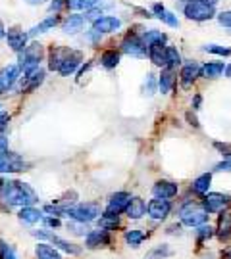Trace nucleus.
Returning a JSON list of instances; mask_svg holds the SVG:
<instances>
[{
  "label": "nucleus",
  "mask_w": 231,
  "mask_h": 259,
  "mask_svg": "<svg viewBox=\"0 0 231 259\" xmlns=\"http://www.w3.org/2000/svg\"><path fill=\"white\" fill-rule=\"evenodd\" d=\"M166 62L168 69H174V71L183 65V58H181V52L177 50V47H166Z\"/></svg>",
  "instance_id": "nucleus-39"
},
{
  "label": "nucleus",
  "mask_w": 231,
  "mask_h": 259,
  "mask_svg": "<svg viewBox=\"0 0 231 259\" xmlns=\"http://www.w3.org/2000/svg\"><path fill=\"white\" fill-rule=\"evenodd\" d=\"M187 2H204V4H210V6L218 4V0H183V4H187Z\"/></svg>",
  "instance_id": "nucleus-51"
},
{
  "label": "nucleus",
  "mask_w": 231,
  "mask_h": 259,
  "mask_svg": "<svg viewBox=\"0 0 231 259\" xmlns=\"http://www.w3.org/2000/svg\"><path fill=\"white\" fill-rule=\"evenodd\" d=\"M156 91H158V79L152 73H148L147 77H145V81H143L141 93H143V96L150 98V96H154V94H156Z\"/></svg>",
  "instance_id": "nucleus-41"
},
{
  "label": "nucleus",
  "mask_w": 231,
  "mask_h": 259,
  "mask_svg": "<svg viewBox=\"0 0 231 259\" xmlns=\"http://www.w3.org/2000/svg\"><path fill=\"white\" fill-rule=\"evenodd\" d=\"M2 38H6V29H4V23H2V19H0V40Z\"/></svg>",
  "instance_id": "nucleus-54"
},
{
  "label": "nucleus",
  "mask_w": 231,
  "mask_h": 259,
  "mask_svg": "<svg viewBox=\"0 0 231 259\" xmlns=\"http://www.w3.org/2000/svg\"><path fill=\"white\" fill-rule=\"evenodd\" d=\"M45 229H50V231H54V229H62L64 227V221H62V217H56V215H45V219L41 223Z\"/></svg>",
  "instance_id": "nucleus-44"
},
{
  "label": "nucleus",
  "mask_w": 231,
  "mask_h": 259,
  "mask_svg": "<svg viewBox=\"0 0 231 259\" xmlns=\"http://www.w3.org/2000/svg\"><path fill=\"white\" fill-rule=\"evenodd\" d=\"M120 52H121V54L131 56V58H137V60H143V58H147V56H148L147 47L143 45L141 37H139V35H135V33L125 35V38L121 40V45H120Z\"/></svg>",
  "instance_id": "nucleus-11"
},
{
  "label": "nucleus",
  "mask_w": 231,
  "mask_h": 259,
  "mask_svg": "<svg viewBox=\"0 0 231 259\" xmlns=\"http://www.w3.org/2000/svg\"><path fill=\"white\" fill-rule=\"evenodd\" d=\"M21 79V69H19L18 62L16 64H8L0 69V94L12 91Z\"/></svg>",
  "instance_id": "nucleus-14"
},
{
  "label": "nucleus",
  "mask_w": 231,
  "mask_h": 259,
  "mask_svg": "<svg viewBox=\"0 0 231 259\" xmlns=\"http://www.w3.org/2000/svg\"><path fill=\"white\" fill-rule=\"evenodd\" d=\"M33 255H35V259H64L62 251L56 250L48 242H37L33 248Z\"/></svg>",
  "instance_id": "nucleus-31"
},
{
  "label": "nucleus",
  "mask_w": 231,
  "mask_h": 259,
  "mask_svg": "<svg viewBox=\"0 0 231 259\" xmlns=\"http://www.w3.org/2000/svg\"><path fill=\"white\" fill-rule=\"evenodd\" d=\"M96 2L98 0H65V8L74 10L75 14H79V12H89L96 6Z\"/></svg>",
  "instance_id": "nucleus-40"
},
{
  "label": "nucleus",
  "mask_w": 231,
  "mask_h": 259,
  "mask_svg": "<svg viewBox=\"0 0 231 259\" xmlns=\"http://www.w3.org/2000/svg\"><path fill=\"white\" fill-rule=\"evenodd\" d=\"M218 23L225 29H231V10H225V12L218 14Z\"/></svg>",
  "instance_id": "nucleus-47"
},
{
  "label": "nucleus",
  "mask_w": 231,
  "mask_h": 259,
  "mask_svg": "<svg viewBox=\"0 0 231 259\" xmlns=\"http://www.w3.org/2000/svg\"><path fill=\"white\" fill-rule=\"evenodd\" d=\"M183 16L191 21L204 23L216 16V6L204 4V2H187V4H183Z\"/></svg>",
  "instance_id": "nucleus-8"
},
{
  "label": "nucleus",
  "mask_w": 231,
  "mask_h": 259,
  "mask_svg": "<svg viewBox=\"0 0 231 259\" xmlns=\"http://www.w3.org/2000/svg\"><path fill=\"white\" fill-rule=\"evenodd\" d=\"M0 259H19L16 246L6 242L4 238H0Z\"/></svg>",
  "instance_id": "nucleus-42"
},
{
  "label": "nucleus",
  "mask_w": 231,
  "mask_h": 259,
  "mask_svg": "<svg viewBox=\"0 0 231 259\" xmlns=\"http://www.w3.org/2000/svg\"><path fill=\"white\" fill-rule=\"evenodd\" d=\"M194 238H196L199 244H208L212 238H216V227L208 225V223L196 227V229H194Z\"/></svg>",
  "instance_id": "nucleus-37"
},
{
  "label": "nucleus",
  "mask_w": 231,
  "mask_h": 259,
  "mask_svg": "<svg viewBox=\"0 0 231 259\" xmlns=\"http://www.w3.org/2000/svg\"><path fill=\"white\" fill-rule=\"evenodd\" d=\"M152 16H156L158 19H162L166 25H170V27L177 29L179 27V19H177V16L174 14V12H170V10L164 8V4H160V2H156V4H152Z\"/></svg>",
  "instance_id": "nucleus-33"
},
{
  "label": "nucleus",
  "mask_w": 231,
  "mask_h": 259,
  "mask_svg": "<svg viewBox=\"0 0 231 259\" xmlns=\"http://www.w3.org/2000/svg\"><path fill=\"white\" fill-rule=\"evenodd\" d=\"M62 8H65V0H52L50 6H48V12L50 14H58Z\"/></svg>",
  "instance_id": "nucleus-48"
},
{
  "label": "nucleus",
  "mask_w": 231,
  "mask_h": 259,
  "mask_svg": "<svg viewBox=\"0 0 231 259\" xmlns=\"http://www.w3.org/2000/svg\"><path fill=\"white\" fill-rule=\"evenodd\" d=\"M46 71L43 67H37L33 71H27V73H21V79H19L18 91L21 94H29L33 91H37L41 84L45 83Z\"/></svg>",
  "instance_id": "nucleus-12"
},
{
  "label": "nucleus",
  "mask_w": 231,
  "mask_h": 259,
  "mask_svg": "<svg viewBox=\"0 0 231 259\" xmlns=\"http://www.w3.org/2000/svg\"><path fill=\"white\" fill-rule=\"evenodd\" d=\"M121 19L116 18V16H102L96 21H92V31H96L98 35H110V33H116L121 29Z\"/></svg>",
  "instance_id": "nucleus-20"
},
{
  "label": "nucleus",
  "mask_w": 231,
  "mask_h": 259,
  "mask_svg": "<svg viewBox=\"0 0 231 259\" xmlns=\"http://www.w3.org/2000/svg\"><path fill=\"white\" fill-rule=\"evenodd\" d=\"M4 183H6V179L0 175V194H2V188H4Z\"/></svg>",
  "instance_id": "nucleus-56"
},
{
  "label": "nucleus",
  "mask_w": 231,
  "mask_h": 259,
  "mask_svg": "<svg viewBox=\"0 0 231 259\" xmlns=\"http://www.w3.org/2000/svg\"><path fill=\"white\" fill-rule=\"evenodd\" d=\"M148 60L152 62V64L160 67V69H164L166 67V47H162V45H158V47H150L148 48Z\"/></svg>",
  "instance_id": "nucleus-36"
},
{
  "label": "nucleus",
  "mask_w": 231,
  "mask_h": 259,
  "mask_svg": "<svg viewBox=\"0 0 231 259\" xmlns=\"http://www.w3.org/2000/svg\"><path fill=\"white\" fill-rule=\"evenodd\" d=\"M174 202L172 200H162V198H150L147 202V217L152 223H164L170 219L174 213Z\"/></svg>",
  "instance_id": "nucleus-5"
},
{
  "label": "nucleus",
  "mask_w": 231,
  "mask_h": 259,
  "mask_svg": "<svg viewBox=\"0 0 231 259\" xmlns=\"http://www.w3.org/2000/svg\"><path fill=\"white\" fill-rule=\"evenodd\" d=\"M201 104H203V96H201V94H194L193 100H191V106H193V110H201Z\"/></svg>",
  "instance_id": "nucleus-50"
},
{
  "label": "nucleus",
  "mask_w": 231,
  "mask_h": 259,
  "mask_svg": "<svg viewBox=\"0 0 231 259\" xmlns=\"http://www.w3.org/2000/svg\"><path fill=\"white\" fill-rule=\"evenodd\" d=\"M201 65L196 60H187L183 62V65L179 67V83L183 89H191L194 83H196V79L201 77Z\"/></svg>",
  "instance_id": "nucleus-16"
},
{
  "label": "nucleus",
  "mask_w": 231,
  "mask_h": 259,
  "mask_svg": "<svg viewBox=\"0 0 231 259\" xmlns=\"http://www.w3.org/2000/svg\"><path fill=\"white\" fill-rule=\"evenodd\" d=\"M133 194L127 190H116L108 196L106 205H104V213H110V215H123L127 205H129Z\"/></svg>",
  "instance_id": "nucleus-9"
},
{
  "label": "nucleus",
  "mask_w": 231,
  "mask_h": 259,
  "mask_svg": "<svg viewBox=\"0 0 231 259\" xmlns=\"http://www.w3.org/2000/svg\"><path fill=\"white\" fill-rule=\"evenodd\" d=\"M83 62H85L83 52L72 48V52L68 54V58L64 60V64L60 65L58 75H60V77H70V75H75L77 71H79V67L83 65Z\"/></svg>",
  "instance_id": "nucleus-17"
},
{
  "label": "nucleus",
  "mask_w": 231,
  "mask_h": 259,
  "mask_svg": "<svg viewBox=\"0 0 231 259\" xmlns=\"http://www.w3.org/2000/svg\"><path fill=\"white\" fill-rule=\"evenodd\" d=\"M179 192H181L179 185L176 181H168V179H160L150 188L152 198H162V200H172V202H174V198L179 196Z\"/></svg>",
  "instance_id": "nucleus-15"
},
{
  "label": "nucleus",
  "mask_w": 231,
  "mask_h": 259,
  "mask_svg": "<svg viewBox=\"0 0 231 259\" xmlns=\"http://www.w3.org/2000/svg\"><path fill=\"white\" fill-rule=\"evenodd\" d=\"M203 50L204 52H208V54L222 56V58L231 56V47H222V45H204Z\"/></svg>",
  "instance_id": "nucleus-43"
},
{
  "label": "nucleus",
  "mask_w": 231,
  "mask_h": 259,
  "mask_svg": "<svg viewBox=\"0 0 231 259\" xmlns=\"http://www.w3.org/2000/svg\"><path fill=\"white\" fill-rule=\"evenodd\" d=\"M223 73H225V64L220 60H210V62L201 65V77H204L206 81H216Z\"/></svg>",
  "instance_id": "nucleus-25"
},
{
  "label": "nucleus",
  "mask_w": 231,
  "mask_h": 259,
  "mask_svg": "<svg viewBox=\"0 0 231 259\" xmlns=\"http://www.w3.org/2000/svg\"><path fill=\"white\" fill-rule=\"evenodd\" d=\"M212 181H214L212 173H203V175H199L196 179H193V183L189 185V192L194 196H199V198H203V196H206L210 192Z\"/></svg>",
  "instance_id": "nucleus-24"
},
{
  "label": "nucleus",
  "mask_w": 231,
  "mask_h": 259,
  "mask_svg": "<svg viewBox=\"0 0 231 259\" xmlns=\"http://www.w3.org/2000/svg\"><path fill=\"white\" fill-rule=\"evenodd\" d=\"M27 171V161L12 150L0 152V175H16Z\"/></svg>",
  "instance_id": "nucleus-6"
},
{
  "label": "nucleus",
  "mask_w": 231,
  "mask_h": 259,
  "mask_svg": "<svg viewBox=\"0 0 231 259\" xmlns=\"http://www.w3.org/2000/svg\"><path fill=\"white\" fill-rule=\"evenodd\" d=\"M108 246H112V232L102 231V229H91L83 238L85 250H104Z\"/></svg>",
  "instance_id": "nucleus-10"
},
{
  "label": "nucleus",
  "mask_w": 231,
  "mask_h": 259,
  "mask_svg": "<svg viewBox=\"0 0 231 259\" xmlns=\"http://www.w3.org/2000/svg\"><path fill=\"white\" fill-rule=\"evenodd\" d=\"M58 23H60V18H58V14H52V16H48L46 19L39 21L35 27L29 29V31H27L29 38H37V37H41V35H45V33H48L50 29H54Z\"/></svg>",
  "instance_id": "nucleus-30"
},
{
  "label": "nucleus",
  "mask_w": 231,
  "mask_h": 259,
  "mask_svg": "<svg viewBox=\"0 0 231 259\" xmlns=\"http://www.w3.org/2000/svg\"><path fill=\"white\" fill-rule=\"evenodd\" d=\"M18 221L25 227H35V225H41L43 219H45V211L43 207H37V205H27V207H21L18 209Z\"/></svg>",
  "instance_id": "nucleus-19"
},
{
  "label": "nucleus",
  "mask_w": 231,
  "mask_h": 259,
  "mask_svg": "<svg viewBox=\"0 0 231 259\" xmlns=\"http://www.w3.org/2000/svg\"><path fill=\"white\" fill-rule=\"evenodd\" d=\"M87 42H89V45H96V42H101V38H102V35H98V33H96V31H89V33H87Z\"/></svg>",
  "instance_id": "nucleus-49"
},
{
  "label": "nucleus",
  "mask_w": 231,
  "mask_h": 259,
  "mask_svg": "<svg viewBox=\"0 0 231 259\" xmlns=\"http://www.w3.org/2000/svg\"><path fill=\"white\" fill-rule=\"evenodd\" d=\"M123 215L129 221H141V219H145L147 217V202L141 196H133Z\"/></svg>",
  "instance_id": "nucleus-23"
},
{
  "label": "nucleus",
  "mask_w": 231,
  "mask_h": 259,
  "mask_svg": "<svg viewBox=\"0 0 231 259\" xmlns=\"http://www.w3.org/2000/svg\"><path fill=\"white\" fill-rule=\"evenodd\" d=\"M70 52H72V48L70 47H52L50 48V52H48V69L58 73L60 65L64 64V60L68 58Z\"/></svg>",
  "instance_id": "nucleus-28"
},
{
  "label": "nucleus",
  "mask_w": 231,
  "mask_h": 259,
  "mask_svg": "<svg viewBox=\"0 0 231 259\" xmlns=\"http://www.w3.org/2000/svg\"><path fill=\"white\" fill-rule=\"evenodd\" d=\"M187 119H189V123H191V125L199 127V121H196V117H194V115H191V113H189V115H187Z\"/></svg>",
  "instance_id": "nucleus-53"
},
{
  "label": "nucleus",
  "mask_w": 231,
  "mask_h": 259,
  "mask_svg": "<svg viewBox=\"0 0 231 259\" xmlns=\"http://www.w3.org/2000/svg\"><path fill=\"white\" fill-rule=\"evenodd\" d=\"M183 225L179 221L172 223V225H168L166 231H164V234H168V236H183Z\"/></svg>",
  "instance_id": "nucleus-45"
},
{
  "label": "nucleus",
  "mask_w": 231,
  "mask_h": 259,
  "mask_svg": "<svg viewBox=\"0 0 231 259\" xmlns=\"http://www.w3.org/2000/svg\"><path fill=\"white\" fill-rule=\"evenodd\" d=\"M64 229L68 231V234H72V236H75V238H85L87 232L91 231L89 225H83V223H77V221H70V219L64 223Z\"/></svg>",
  "instance_id": "nucleus-38"
},
{
  "label": "nucleus",
  "mask_w": 231,
  "mask_h": 259,
  "mask_svg": "<svg viewBox=\"0 0 231 259\" xmlns=\"http://www.w3.org/2000/svg\"><path fill=\"white\" fill-rule=\"evenodd\" d=\"M48 244H52L56 250H60L62 253H65V255H72V257H79V255L83 253V250H85L81 244H77V242L70 240V238H64V236L56 234L54 231L50 232Z\"/></svg>",
  "instance_id": "nucleus-13"
},
{
  "label": "nucleus",
  "mask_w": 231,
  "mask_h": 259,
  "mask_svg": "<svg viewBox=\"0 0 231 259\" xmlns=\"http://www.w3.org/2000/svg\"><path fill=\"white\" fill-rule=\"evenodd\" d=\"M174 255V248H172V244H168V242H160L156 246H152L150 250L145 253V257L143 259H170Z\"/></svg>",
  "instance_id": "nucleus-35"
},
{
  "label": "nucleus",
  "mask_w": 231,
  "mask_h": 259,
  "mask_svg": "<svg viewBox=\"0 0 231 259\" xmlns=\"http://www.w3.org/2000/svg\"><path fill=\"white\" fill-rule=\"evenodd\" d=\"M120 60H121V52L120 50H114V48H108V50H104L98 58V64L106 69V71H112V69H116L118 65H120Z\"/></svg>",
  "instance_id": "nucleus-34"
},
{
  "label": "nucleus",
  "mask_w": 231,
  "mask_h": 259,
  "mask_svg": "<svg viewBox=\"0 0 231 259\" xmlns=\"http://www.w3.org/2000/svg\"><path fill=\"white\" fill-rule=\"evenodd\" d=\"M45 47L39 40L29 42L27 47L18 54V65L21 69V73H27V71H33V69L41 67V62L45 60Z\"/></svg>",
  "instance_id": "nucleus-4"
},
{
  "label": "nucleus",
  "mask_w": 231,
  "mask_h": 259,
  "mask_svg": "<svg viewBox=\"0 0 231 259\" xmlns=\"http://www.w3.org/2000/svg\"><path fill=\"white\" fill-rule=\"evenodd\" d=\"M216 238L227 244L231 242V207H227L225 211H222L218 215V227H216Z\"/></svg>",
  "instance_id": "nucleus-22"
},
{
  "label": "nucleus",
  "mask_w": 231,
  "mask_h": 259,
  "mask_svg": "<svg viewBox=\"0 0 231 259\" xmlns=\"http://www.w3.org/2000/svg\"><path fill=\"white\" fill-rule=\"evenodd\" d=\"M6 42H8V47L12 52H16V54H19L23 48L29 45V35L27 31H23L21 27H10L8 31H6Z\"/></svg>",
  "instance_id": "nucleus-18"
},
{
  "label": "nucleus",
  "mask_w": 231,
  "mask_h": 259,
  "mask_svg": "<svg viewBox=\"0 0 231 259\" xmlns=\"http://www.w3.org/2000/svg\"><path fill=\"white\" fill-rule=\"evenodd\" d=\"M176 83H177V77H176V71L174 69H168L164 67L160 75H158V93L160 94H170L174 89H176Z\"/></svg>",
  "instance_id": "nucleus-26"
},
{
  "label": "nucleus",
  "mask_w": 231,
  "mask_h": 259,
  "mask_svg": "<svg viewBox=\"0 0 231 259\" xmlns=\"http://www.w3.org/2000/svg\"><path fill=\"white\" fill-rule=\"evenodd\" d=\"M139 37H141V40H143V45L147 47V50L150 47H158V45L168 47V35L166 33H162V31H158V29H148V31H145V33H141Z\"/></svg>",
  "instance_id": "nucleus-29"
},
{
  "label": "nucleus",
  "mask_w": 231,
  "mask_h": 259,
  "mask_svg": "<svg viewBox=\"0 0 231 259\" xmlns=\"http://www.w3.org/2000/svg\"><path fill=\"white\" fill-rule=\"evenodd\" d=\"M201 204L208 215H220L227 207H231V196L227 192H212L210 190L208 194L201 198Z\"/></svg>",
  "instance_id": "nucleus-7"
},
{
  "label": "nucleus",
  "mask_w": 231,
  "mask_h": 259,
  "mask_svg": "<svg viewBox=\"0 0 231 259\" xmlns=\"http://www.w3.org/2000/svg\"><path fill=\"white\" fill-rule=\"evenodd\" d=\"M214 171L216 173H231V157H223L222 161H218L216 165H214Z\"/></svg>",
  "instance_id": "nucleus-46"
},
{
  "label": "nucleus",
  "mask_w": 231,
  "mask_h": 259,
  "mask_svg": "<svg viewBox=\"0 0 231 259\" xmlns=\"http://www.w3.org/2000/svg\"><path fill=\"white\" fill-rule=\"evenodd\" d=\"M102 213H104V207L101 205V202H94V200L75 202L74 205L62 207V217H68L70 221L83 223V225L96 223Z\"/></svg>",
  "instance_id": "nucleus-3"
},
{
  "label": "nucleus",
  "mask_w": 231,
  "mask_h": 259,
  "mask_svg": "<svg viewBox=\"0 0 231 259\" xmlns=\"http://www.w3.org/2000/svg\"><path fill=\"white\" fill-rule=\"evenodd\" d=\"M98 229L108 232H116V231H123V221H121V215H110V213H102L98 217Z\"/></svg>",
  "instance_id": "nucleus-32"
},
{
  "label": "nucleus",
  "mask_w": 231,
  "mask_h": 259,
  "mask_svg": "<svg viewBox=\"0 0 231 259\" xmlns=\"http://www.w3.org/2000/svg\"><path fill=\"white\" fill-rule=\"evenodd\" d=\"M148 232H145V229H123V234H121V240L123 244L131 248V250H139L145 242L148 240Z\"/></svg>",
  "instance_id": "nucleus-21"
},
{
  "label": "nucleus",
  "mask_w": 231,
  "mask_h": 259,
  "mask_svg": "<svg viewBox=\"0 0 231 259\" xmlns=\"http://www.w3.org/2000/svg\"><path fill=\"white\" fill-rule=\"evenodd\" d=\"M27 4H31V6H39V4H43V2H46V0H25Z\"/></svg>",
  "instance_id": "nucleus-55"
},
{
  "label": "nucleus",
  "mask_w": 231,
  "mask_h": 259,
  "mask_svg": "<svg viewBox=\"0 0 231 259\" xmlns=\"http://www.w3.org/2000/svg\"><path fill=\"white\" fill-rule=\"evenodd\" d=\"M220 259H231V248L223 250L222 253H220Z\"/></svg>",
  "instance_id": "nucleus-52"
},
{
  "label": "nucleus",
  "mask_w": 231,
  "mask_h": 259,
  "mask_svg": "<svg viewBox=\"0 0 231 259\" xmlns=\"http://www.w3.org/2000/svg\"><path fill=\"white\" fill-rule=\"evenodd\" d=\"M60 27H62V33H65V35H77L85 27V16H81V14H70L62 21Z\"/></svg>",
  "instance_id": "nucleus-27"
},
{
  "label": "nucleus",
  "mask_w": 231,
  "mask_h": 259,
  "mask_svg": "<svg viewBox=\"0 0 231 259\" xmlns=\"http://www.w3.org/2000/svg\"><path fill=\"white\" fill-rule=\"evenodd\" d=\"M225 75H227V77H229V79H231V64L225 65Z\"/></svg>",
  "instance_id": "nucleus-57"
},
{
  "label": "nucleus",
  "mask_w": 231,
  "mask_h": 259,
  "mask_svg": "<svg viewBox=\"0 0 231 259\" xmlns=\"http://www.w3.org/2000/svg\"><path fill=\"white\" fill-rule=\"evenodd\" d=\"M0 204L6 205V207H27V205L39 204V194L33 186L25 183V181H19V179H6L4 188H2V194H0Z\"/></svg>",
  "instance_id": "nucleus-1"
},
{
  "label": "nucleus",
  "mask_w": 231,
  "mask_h": 259,
  "mask_svg": "<svg viewBox=\"0 0 231 259\" xmlns=\"http://www.w3.org/2000/svg\"><path fill=\"white\" fill-rule=\"evenodd\" d=\"M177 221L183 225L185 229H196L201 225H206L210 215L206 213V209L203 207L201 200H181L177 205Z\"/></svg>",
  "instance_id": "nucleus-2"
}]
</instances>
